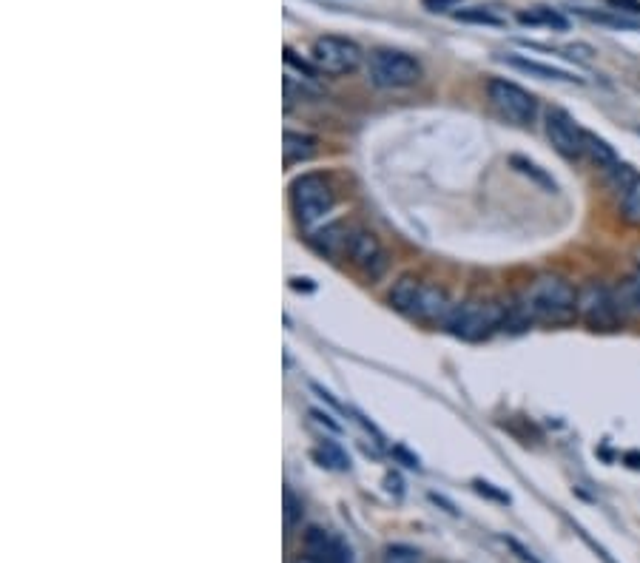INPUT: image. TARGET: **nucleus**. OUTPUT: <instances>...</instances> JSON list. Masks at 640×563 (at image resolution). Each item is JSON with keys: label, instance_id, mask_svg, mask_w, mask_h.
Wrapping results in <instances>:
<instances>
[{"label": "nucleus", "instance_id": "obj_9", "mask_svg": "<svg viewBox=\"0 0 640 563\" xmlns=\"http://www.w3.org/2000/svg\"><path fill=\"white\" fill-rule=\"evenodd\" d=\"M350 259L359 271H365L370 279H382L384 271H387V251L379 242L376 234L370 231H356L348 242Z\"/></svg>", "mask_w": 640, "mask_h": 563}, {"label": "nucleus", "instance_id": "obj_26", "mask_svg": "<svg viewBox=\"0 0 640 563\" xmlns=\"http://www.w3.org/2000/svg\"><path fill=\"white\" fill-rule=\"evenodd\" d=\"M458 3H461V0H421V6L430 9V12H447V9H453Z\"/></svg>", "mask_w": 640, "mask_h": 563}, {"label": "nucleus", "instance_id": "obj_20", "mask_svg": "<svg viewBox=\"0 0 640 563\" xmlns=\"http://www.w3.org/2000/svg\"><path fill=\"white\" fill-rule=\"evenodd\" d=\"M382 563H419V552L413 546L393 544L384 549Z\"/></svg>", "mask_w": 640, "mask_h": 563}, {"label": "nucleus", "instance_id": "obj_10", "mask_svg": "<svg viewBox=\"0 0 640 563\" xmlns=\"http://www.w3.org/2000/svg\"><path fill=\"white\" fill-rule=\"evenodd\" d=\"M305 549H308L311 558L322 563H356L353 549L328 529H311L308 538H305Z\"/></svg>", "mask_w": 640, "mask_h": 563}, {"label": "nucleus", "instance_id": "obj_14", "mask_svg": "<svg viewBox=\"0 0 640 563\" xmlns=\"http://www.w3.org/2000/svg\"><path fill=\"white\" fill-rule=\"evenodd\" d=\"M584 154H589V160L598 165V168H604L606 174H615V171L623 165L621 157H618V151L609 146L604 137H598V134H592V131H586Z\"/></svg>", "mask_w": 640, "mask_h": 563}, {"label": "nucleus", "instance_id": "obj_16", "mask_svg": "<svg viewBox=\"0 0 640 563\" xmlns=\"http://www.w3.org/2000/svg\"><path fill=\"white\" fill-rule=\"evenodd\" d=\"M419 293H421L419 279H413V276H402V279L393 285V291H390V305H393L396 310H402V313H410V316H413V308H416V302H419Z\"/></svg>", "mask_w": 640, "mask_h": 563}, {"label": "nucleus", "instance_id": "obj_1", "mask_svg": "<svg viewBox=\"0 0 640 563\" xmlns=\"http://www.w3.org/2000/svg\"><path fill=\"white\" fill-rule=\"evenodd\" d=\"M527 319L544 325H569L578 319V291L564 276H538L524 293Z\"/></svg>", "mask_w": 640, "mask_h": 563}, {"label": "nucleus", "instance_id": "obj_4", "mask_svg": "<svg viewBox=\"0 0 640 563\" xmlns=\"http://www.w3.org/2000/svg\"><path fill=\"white\" fill-rule=\"evenodd\" d=\"M291 205L302 225H316L328 217L336 205V194L325 174H302L291 185Z\"/></svg>", "mask_w": 640, "mask_h": 563}, {"label": "nucleus", "instance_id": "obj_18", "mask_svg": "<svg viewBox=\"0 0 640 563\" xmlns=\"http://www.w3.org/2000/svg\"><path fill=\"white\" fill-rule=\"evenodd\" d=\"M621 219L626 225L640 228V177L629 182L621 194Z\"/></svg>", "mask_w": 640, "mask_h": 563}, {"label": "nucleus", "instance_id": "obj_27", "mask_svg": "<svg viewBox=\"0 0 640 563\" xmlns=\"http://www.w3.org/2000/svg\"><path fill=\"white\" fill-rule=\"evenodd\" d=\"M293 563H322V561H316V558H311V555H302V558H296Z\"/></svg>", "mask_w": 640, "mask_h": 563}, {"label": "nucleus", "instance_id": "obj_22", "mask_svg": "<svg viewBox=\"0 0 640 563\" xmlns=\"http://www.w3.org/2000/svg\"><path fill=\"white\" fill-rule=\"evenodd\" d=\"M299 518H302V504L296 501V495L291 490H285V527L293 529Z\"/></svg>", "mask_w": 640, "mask_h": 563}, {"label": "nucleus", "instance_id": "obj_17", "mask_svg": "<svg viewBox=\"0 0 640 563\" xmlns=\"http://www.w3.org/2000/svg\"><path fill=\"white\" fill-rule=\"evenodd\" d=\"M518 20L527 23V26H547V29H558V32H567L569 20L555 12V9H547V6H535L530 12H518Z\"/></svg>", "mask_w": 640, "mask_h": 563}, {"label": "nucleus", "instance_id": "obj_24", "mask_svg": "<svg viewBox=\"0 0 640 563\" xmlns=\"http://www.w3.org/2000/svg\"><path fill=\"white\" fill-rule=\"evenodd\" d=\"M618 15H640V0H606Z\"/></svg>", "mask_w": 640, "mask_h": 563}, {"label": "nucleus", "instance_id": "obj_5", "mask_svg": "<svg viewBox=\"0 0 640 563\" xmlns=\"http://www.w3.org/2000/svg\"><path fill=\"white\" fill-rule=\"evenodd\" d=\"M311 60L313 66L325 74H353L362 66L365 52H362V46H359L356 40H350V37L322 35L313 40Z\"/></svg>", "mask_w": 640, "mask_h": 563}, {"label": "nucleus", "instance_id": "obj_6", "mask_svg": "<svg viewBox=\"0 0 640 563\" xmlns=\"http://www.w3.org/2000/svg\"><path fill=\"white\" fill-rule=\"evenodd\" d=\"M487 97L493 103L495 109L501 111L510 123H518V126H530L535 123V114H538V100L532 97L530 91L512 80H504V77H493L487 83Z\"/></svg>", "mask_w": 640, "mask_h": 563}, {"label": "nucleus", "instance_id": "obj_19", "mask_svg": "<svg viewBox=\"0 0 640 563\" xmlns=\"http://www.w3.org/2000/svg\"><path fill=\"white\" fill-rule=\"evenodd\" d=\"M456 18L461 23H478V26H504V18L495 15L487 6H470V9H458Z\"/></svg>", "mask_w": 640, "mask_h": 563}, {"label": "nucleus", "instance_id": "obj_11", "mask_svg": "<svg viewBox=\"0 0 640 563\" xmlns=\"http://www.w3.org/2000/svg\"><path fill=\"white\" fill-rule=\"evenodd\" d=\"M507 66L512 69H518V72H527L532 77H541V80H555V83H584V77H578L575 72H569V69H561V66H552V63H541V60H535V57H527V55H504L501 57Z\"/></svg>", "mask_w": 640, "mask_h": 563}, {"label": "nucleus", "instance_id": "obj_12", "mask_svg": "<svg viewBox=\"0 0 640 563\" xmlns=\"http://www.w3.org/2000/svg\"><path fill=\"white\" fill-rule=\"evenodd\" d=\"M615 296V308L621 313V319H638L640 316V262L632 271L623 276L621 282L612 288Z\"/></svg>", "mask_w": 640, "mask_h": 563}, {"label": "nucleus", "instance_id": "obj_8", "mask_svg": "<svg viewBox=\"0 0 640 563\" xmlns=\"http://www.w3.org/2000/svg\"><path fill=\"white\" fill-rule=\"evenodd\" d=\"M547 137L552 148L564 157V160H578L584 157V137L586 131L575 117L567 114L564 109H549L547 111Z\"/></svg>", "mask_w": 640, "mask_h": 563}, {"label": "nucleus", "instance_id": "obj_7", "mask_svg": "<svg viewBox=\"0 0 640 563\" xmlns=\"http://www.w3.org/2000/svg\"><path fill=\"white\" fill-rule=\"evenodd\" d=\"M578 319L592 330H618L623 319L615 308L612 288H606L601 282H586L578 291Z\"/></svg>", "mask_w": 640, "mask_h": 563}, {"label": "nucleus", "instance_id": "obj_2", "mask_svg": "<svg viewBox=\"0 0 640 563\" xmlns=\"http://www.w3.org/2000/svg\"><path fill=\"white\" fill-rule=\"evenodd\" d=\"M444 330L464 342H481L507 325V310L498 302H461L444 316Z\"/></svg>", "mask_w": 640, "mask_h": 563}, {"label": "nucleus", "instance_id": "obj_3", "mask_svg": "<svg viewBox=\"0 0 640 563\" xmlns=\"http://www.w3.org/2000/svg\"><path fill=\"white\" fill-rule=\"evenodd\" d=\"M367 77L379 89H410L424 77V69L419 60L407 52L376 49L367 57Z\"/></svg>", "mask_w": 640, "mask_h": 563}, {"label": "nucleus", "instance_id": "obj_13", "mask_svg": "<svg viewBox=\"0 0 640 563\" xmlns=\"http://www.w3.org/2000/svg\"><path fill=\"white\" fill-rule=\"evenodd\" d=\"M450 299L441 288H433V285H421L419 302L413 308V316H419L421 322H444V316L450 313Z\"/></svg>", "mask_w": 640, "mask_h": 563}, {"label": "nucleus", "instance_id": "obj_15", "mask_svg": "<svg viewBox=\"0 0 640 563\" xmlns=\"http://www.w3.org/2000/svg\"><path fill=\"white\" fill-rule=\"evenodd\" d=\"M316 154V140L311 134H299V131H285L282 137V157H285V165L293 163H305Z\"/></svg>", "mask_w": 640, "mask_h": 563}, {"label": "nucleus", "instance_id": "obj_25", "mask_svg": "<svg viewBox=\"0 0 640 563\" xmlns=\"http://www.w3.org/2000/svg\"><path fill=\"white\" fill-rule=\"evenodd\" d=\"M476 490L481 492V495H490L495 501H501V504H510V495H507V492H498L493 484H487V481H476Z\"/></svg>", "mask_w": 640, "mask_h": 563}, {"label": "nucleus", "instance_id": "obj_21", "mask_svg": "<svg viewBox=\"0 0 640 563\" xmlns=\"http://www.w3.org/2000/svg\"><path fill=\"white\" fill-rule=\"evenodd\" d=\"M319 455H322V461L325 464H330V467H336V470H348L350 467V461H348V455L342 453L333 441H325L322 447H319Z\"/></svg>", "mask_w": 640, "mask_h": 563}, {"label": "nucleus", "instance_id": "obj_23", "mask_svg": "<svg viewBox=\"0 0 640 563\" xmlns=\"http://www.w3.org/2000/svg\"><path fill=\"white\" fill-rule=\"evenodd\" d=\"M285 63H288V66H293V69H299V72L305 74L308 80H313V77L319 74V69H316V66H311V63H305L302 57H296V52H293L291 46H285Z\"/></svg>", "mask_w": 640, "mask_h": 563}]
</instances>
